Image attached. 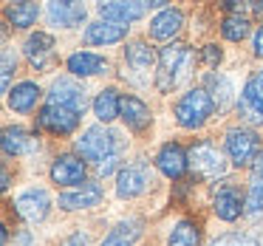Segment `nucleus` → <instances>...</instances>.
Here are the masks:
<instances>
[{"label":"nucleus","mask_w":263,"mask_h":246,"mask_svg":"<svg viewBox=\"0 0 263 246\" xmlns=\"http://www.w3.org/2000/svg\"><path fill=\"white\" fill-rule=\"evenodd\" d=\"M210 246H260L255 238H249V235H240V232H227L221 235V238H215Z\"/></svg>","instance_id":"nucleus-32"},{"label":"nucleus","mask_w":263,"mask_h":246,"mask_svg":"<svg viewBox=\"0 0 263 246\" xmlns=\"http://www.w3.org/2000/svg\"><path fill=\"white\" fill-rule=\"evenodd\" d=\"M46 99H48V105H63V108H71V110H77V113H82L85 105H88V91H85V85H80V82L74 80V77H60V80L51 82Z\"/></svg>","instance_id":"nucleus-9"},{"label":"nucleus","mask_w":263,"mask_h":246,"mask_svg":"<svg viewBox=\"0 0 263 246\" xmlns=\"http://www.w3.org/2000/svg\"><path fill=\"white\" fill-rule=\"evenodd\" d=\"M190 167H193L195 176L206 178V181L221 178L223 173H227V161H223L221 150L212 142H195L193 147H190Z\"/></svg>","instance_id":"nucleus-6"},{"label":"nucleus","mask_w":263,"mask_h":246,"mask_svg":"<svg viewBox=\"0 0 263 246\" xmlns=\"http://www.w3.org/2000/svg\"><path fill=\"white\" fill-rule=\"evenodd\" d=\"M40 97H43L40 85L31 82V80H23V82H17V85L9 91V108H12L14 113H29V110L37 108Z\"/></svg>","instance_id":"nucleus-20"},{"label":"nucleus","mask_w":263,"mask_h":246,"mask_svg":"<svg viewBox=\"0 0 263 246\" xmlns=\"http://www.w3.org/2000/svg\"><path fill=\"white\" fill-rule=\"evenodd\" d=\"M221 34L227 37L229 43H240L246 34H249V17L246 14H227L221 20Z\"/></svg>","instance_id":"nucleus-30"},{"label":"nucleus","mask_w":263,"mask_h":246,"mask_svg":"<svg viewBox=\"0 0 263 246\" xmlns=\"http://www.w3.org/2000/svg\"><path fill=\"white\" fill-rule=\"evenodd\" d=\"M184 29V12L181 9H161L153 20H150V40H159V43H167Z\"/></svg>","instance_id":"nucleus-15"},{"label":"nucleus","mask_w":263,"mask_h":246,"mask_svg":"<svg viewBox=\"0 0 263 246\" xmlns=\"http://www.w3.org/2000/svg\"><path fill=\"white\" fill-rule=\"evenodd\" d=\"M68 71L74 77H97V74H105L108 71V60L99 57V54H91V51H77L68 57Z\"/></svg>","instance_id":"nucleus-24"},{"label":"nucleus","mask_w":263,"mask_h":246,"mask_svg":"<svg viewBox=\"0 0 263 246\" xmlns=\"http://www.w3.org/2000/svg\"><path fill=\"white\" fill-rule=\"evenodd\" d=\"M40 17V6L37 3H9L6 6V20L14 29H29Z\"/></svg>","instance_id":"nucleus-28"},{"label":"nucleus","mask_w":263,"mask_h":246,"mask_svg":"<svg viewBox=\"0 0 263 246\" xmlns=\"http://www.w3.org/2000/svg\"><path fill=\"white\" fill-rule=\"evenodd\" d=\"M238 113L249 125H263V68L246 80L243 91L238 97Z\"/></svg>","instance_id":"nucleus-8"},{"label":"nucleus","mask_w":263,"mask_h":246,"mask_svg":"<svg viewBox=\"0 0 263 246\" xmlns=\"http://www.w3.org/2000/svg\"><path fill=\"white\" fill-rule=\"evenodd\" d=\"M85 173H88L85 161L71 156V153H63L51 164V181L60 184V187H74V184L85 181Z\"/></svg>","instance_id":"nucleus-13"},{"label":"nucleus","mask_w":263,"mask_h":246,"mask_svg":"<svg viewBox=\"0 0 263 246\" xmlns=\"http://www.w3.org/2000/svg\"><path fill=\"white\" fill-rule=\"evenodd\" d=\"M156 167H159L167 178H181L184 173H187V167H190V153L181 147V144L167 142L164 147L159 150V156H156Z\"/></svg>","instance_id":"nucleus-14"},{"label":"nucleus","mask_w":263,"mask_h":246,"mask_svg":"<svg viewBox=\"0 0 263 246\" xmlns=\"http://www.w3.org/2000/svg\"><path fill=\"white\" fill-rule=\"evenodd\" d=\"M255 54L263 57V26H257V31H255Z\"/></svg>","instance_id":"nucleus-37"},{"label":"nucleus","mask_w":263,"mask_h":246,"mask_svg":"<svg viewBox=\"0 0 263 246\" xmlns=\"http://www.w3.org/2000/svg\"><path fill=\"white\" fill-rule=\"evenodd\" d=\"M26 57H29L31 68L43 71L54 60V37L46 34V31L29 34V40H26Z\"/></svg>","instance_id":"nucleus-19"},{"label":"nucleus","mask_w":263,"mask_h":246,"mask_svg":"<svg viewBox=\"0 0 263 246\" xmlns=\"http://www.w3.org/2000/svg\"><path fill=\"white\" fill-rule=\"evenodd\" d=\"M206 93L212 97V102H215L218 110H227L229 105L235 102V88H232V82H229V77H223V74L206 77Z\"/></svg>","instance_id":"nucleus-26"},{"label":"nucleus","mask_w":263,"mask_h":246,"mask_svg":"<svg viewBox=\"0 0 263 246\" xmlns=\"http://www.w3.org/2000/svg\"><path fill=\"white\" fill-rule=\"evenodd\" d=\"M51 26H60V29H74L85 20V6L82 3H74V0H54L46 9Z\"/></svg>","instance_id":"nucleus-17"},{"label":"nucleus","mask_w":263,"mask_h":246,"mask_svg":"<svg viewBox=\"0 0 263 246\" xmlns=\"http://www.w3.org/2000/svg\"><path fill=\"white\" fill-rule=\"evenodd\" d=\"M14 210H17V215L23 218V221L29 223H40L46 221L48 210H51V198H48L46 190H26V193H20L17 198H14Z\"/></svg>","instance_id":"nucleus-11"},{"label":"nucleus","mask_w":263,"mask_h":246,"mask_svg":"<svg viewBox=\"0 0 263 246\" xmlns=\"http://www.w3.org/2000/svg\"><path fill=\"white\" fill-rule=\"evenodd\" d=\"M34 147H37V142L31 139V133L23 130V127H6V130H3V153L6 156H23Z\"/></svg>","instance_id":"nucleus-27"},{"label":"nucleus","mask_w":263,"mask_h":246,"mask_svg":"<svg viewBox=\"0 0 263 246\" xmlns=\"http://www.w3.org/2000/svg\"><path fill=\"white\" fill-rule=\"evenodd\" d=\"M150 187H153V170L147 161H130L116 176V195L119 198H136V195L147 193Z\"/></svg>","instance_id":"nucleus-7"},{"label":"nucleus","mask_w":263,"mask_h":246,"mask_svg":"<svg viewBox=\"0 0 263 246\" xmlns=\"http://www.w3.org/2000/svg\"><path fill=\"white\" fill-rule=\"evenodd\" d=\"M93 113H97V119L102 122V125H108V122H114L116 116H122V97L116 88H105V91L97 93V99H93Z\"/></svg>","instance_id":"nucleus-25"},{"label":"nucleus","mask_w":263,"mask_h":246,"mask_svg":"<svg viewBox=\"0 0 263 246\" xmlns=\"http://www.w3.org/2000/svg\"><path fill=\"white\" fill-rule=\"evenodd\" d=\"M17 68V57H14V51L12 48H6V51H3V65H0V71H3V91H12V88H9V80H12V71Z\"/></svg>","instance_id":"nucleus-33"},{"label":"nucleus","mask_w":263,"mask_h":246,"mask_svg":"<svg viewBox=\"0 0 263 246\" xmlns=\"http://www.w3.org/2000/svg\"><path fill=\"white\" fill-rule=\"evenodd\" d=\"M198 243H201V229L190 218H181L170 229V238H167V246H198Z\"/></svg>","instance_id":"nucleus-29"},{"label":"nucleus","mask_w":263,"mask_h":246,"mask_svg":"<svg viewBox=\"0 0 263 246\" xmlns=\"http://www.w3.org/2000/svg\"><path fill=\"white\" fill-rule=\"evenodd\" d=\"M249 184H252V187H263V150H260V156L255 159V164H252Z\"/></svg>","instance_id":"nucleus-34"},{"label":"nucleus","mask_w":263,"mask_h":246,"mask_svg":"<svg viewBox=\"0 0 263 246\" xmlns=\"http://www.w3.org/2000/svg\"><path fill=\"white\" fill-rule=\"evenodd\" d=\"M122 136L108 125H93L77 139V153L82 161H91L99 176H110L122 159Z\"/></svg>","instance_id":"nucleus-1"},{"label":"nucleus","mask_w":263,"mask_h":246,"mask_svg":"<svg viewBox=\"0 0 263 246\" xmlns=\"http://www.w3.org/2000/svg\"><path fill=\"white\" fill-rule=\"evenodd\" d=\"M147 9H167L161 0H156V3H99V14H102V20H110V23H119V26H127L133 23V20L144 17L147 14Z\"/></svg>","instance_id":"nucleus-12"},{"label":"nucleus","mask_w":263,"mask_h":246,"mask_svg":"<svg viewBox=\"0 0 263 246\" xmlns=\"http://www.w3.org/2000/svg\"><path fill=\"white\" fill-rule=\"evenodd\" d=\"M80 116L77 110L71 108H63V105H48L40 110V116H37V122H40L43 130L54 133V136H68V133H74L77 127H80Z\"/></svg>","instance_id":"nucleus-10"},{"label":"nucleus","mask_w":263,"mask_h":246,"mask_svg":"<svg viewBox=\"0 0 263 246\" xmlns=\"http://www.w3.org/2000/svg\"><path fill=\"white\" fill-rule=\"evenodd\" d=\"M60 246H88V235L85 232H74V235H68Z\"/></svg>","instance_id":"nucleus-36"},{"label":"nucleus","mask_w":263,"mask_h":246,"mask_svg":"<svg viewBox=\"0 0 263 246\" xmlns=\"http://www.w3.org/2000/svg\"><path fill=\"white\" fill-rule=\"evenodd\" d=\"M102 201V187L99 184H82L80 190H68V193H60L57 204L60 210L74 212V210H91Z\"/></svg>","instance_id":"nucleus-16"},{"label":"nucleus","mask_w":263,"mask_h":246,"mask_svg":"<svg viewBox=\"0 0 263 246\" xmlns=\"http://www.w3.org/2000/svg\"><path fill=\"white\" fill-rule=\"evenodd\" d=\"M190 65H193V51L181 43H170L159 51V65H156V85L161 93H170L190 77Z\"/></svg>","instance_id":"nucleus-2"},{"label":"nucleus","mask_w":263,"mask_h":246,"mask_svg":"<svg viewBox=\"0 0 263 246\" xmlns=\"http://www.w3.org/2000/svg\"><path fill=\"white\" fill-rule=\"evenodd\" d=\"M150 108L142 102L139 97H133V93H127V97H122V122H125L130 130L142 133L150 127Z\"/></svg>","instance_id":"nucleus-21"},{"label":"nucleus","mask_w":263,"mask_h":246,"mask_svg":"<svg viewBox=\"0 0 263 246\" xmlns=\"http://www.w3.org/2000/svg\"><path fill=\"white\" fill-rule=\"evenodd\" d=\"M223 150L235 167L255 164V159L260 156V139L252 127H229L227 139H223Z\"/></svg>","instance_id":"nucleus-4"},{"label":"nucleus","mask_w":263,"mask_h":246,"mask_svg":"<svg viewBox=\"0 0 263 246\" xmlns=\"http://www.w3.org/2000/svg\"><path fill=\"white\" fill-rule=\"evenodd\" d=\"M212 110H215V102H212V97L206 93V88H193V91H187L176 102L173 113H176V122L181 127L195 130V127L206 125V119L212 116Z\"/></svg>","instance_id":"nucleus-3"},{"label":"nucleus","mask_w":263,"mask_h":246,"mask_svg":"<svg viewBox=\"0 0 263 246\" xmlns=\"http://www.w3.org/2000/svg\"><path fill=\"white\" fill-rule=\"evenodd\" d=\"M142 218H125L105 235L99 246H136V240L142 238Z\"/></svg>","instance_id":"nucleus-23"},{"label":"nucleus","mask_w":263,"mask_h":246,"mask_svg":"<svg viewBox=\"0 0 263 246\" xmlns=\"http://www.w3.org/2000/svg\"><path fill=\"white\" fill-rule=\"evenodd\" d=\"M127 37V26L110 23V20H93L85 29V40L91 46H110V43H119Z\"/></svg>","instance_id":"nucleus-22"},{"label":"nucleus","mask_w":263,"mask_h":246,"mask_svg":"<svg viewBox=\"0 0 263 246\" xmlns=\"http://www.w3.org/2000/svg\"><path fill=\"white\" fill-rule=\"evenodd\" d=\"M156 65V54L144 40H133L125 48V80L133 85H144L150 80V71Z\"/></svg>","instance_id":"nucleus-5"},{"label":"nucleus","mask_w":263,"mask_h":246,"mask_svg":"<svg viewBox=\"0 0 263 246\" xmlns=\"http://www.w3.org/2000/svg\"><path fill=\"white\" fill-rule=\"evenodd\" d=\"M204 60H206L210 68H215V65L221 63V48L218 46H204Z\"/></svg>","instance_id":"nucleus-35"},{"label":"nucleus","mask_w":263,"mask_h":246,"mask_svg":"<svg viewBox=\"0 0 263 246\" xmlns=\"http://www.w3.org/2000/svg\"><path fill=\"white\" fill-rule=\"evenodd\" d=\"M243 206H246V198H240V193L235 187H229V184H223L215 193V198H212V212L221 221H238Z\"/></svg>","instance_id":"nucleus-18"},{"label":"nucleus","mask_w":263,"mask_h":246,"mask_svg":"<svg viewBox=\"0 0 263 246\" xmlns=\"http://www.w3.org/2000/svg\"><path fill=\"white\" fill-rule=\"evenodd\" d=\"M243 215H249V218H263V187H249V193H246Z\"/></svg>","instance_id":"nucleus-31"}]
</instances>
